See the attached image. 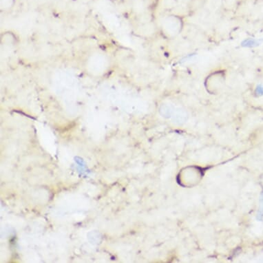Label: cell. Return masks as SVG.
<instances>
[{"label":"cell","mask_w":263,"mask_h":263,"mask_svg":"<svg viewBox=\"0 0 263 263\" xmlns=\"http://www.w3.org/2000/svg\"><path fill=\"white\" fill-rule=\"evenodd\" d=\"M224 81H226V74L224 72L216 71L210 74L208 77L205 82L208 92L211 94H216L219 92L220 89H222L223 86Z\"/></svg>","instance_id":"1"}]
</instances>
